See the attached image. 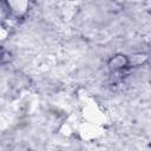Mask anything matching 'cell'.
Instances as JSON below:
<instances>
[{
  "instance_id": "cell-1",
  "label": "cell",
  "mask_w": 151,
  "mask_h": 151,
  "mask_svg": "<svg viewBox=\"0 0 151 151\" xmlns=\"http://www.w3.org/2000/svg\"><path fill=\"white\" fill-rule=\"evenodd\" d=\"M130 65V59L124 54H116L109 60V67L113 71H120Z\"/></svg>"
},
{
  "instance_id": "cell-2",
  "label": "cell",
  "mask_w": 151,
  "mask_h": 151,
  "mask_svg": "<svg viewBox=\"0 0 151 151\" xmlns=\"http://www.w3.org/2000/svg\"><path fill=\"white\" fill-rule=\"evenodd\" d=\"M8 60H9V55H8V53L4 50V47L0 46V64L7 63Z\"/></svg>"
}]
</instances>
